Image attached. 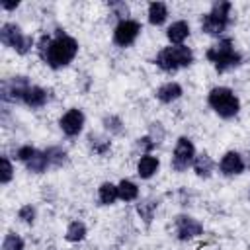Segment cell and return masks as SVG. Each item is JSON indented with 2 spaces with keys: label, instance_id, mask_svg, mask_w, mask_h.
Returning <instances> with one entry per match:
<instances>
[{
  "label": "cell",
  "instance_id": "obj_1",
  "mask_svg": "<svg viewBox=\"0 0 250 250\" xmlns=\"http://www.w3.org/2000/svg\"><path fill=\"white\" fill-rule=\"evenodd\" d=\"M39 57L51 66V68H62L66 66L78 53V41L62 31H57V35L51 39L49 35H43L37 45Z\"/></svg>",
  "mask_w": 250,
  "mask_h": 250
},
{
  "label": "cell",
  "instance_id": "obj_2",
  "mask_svg": "<svg viewBox=\"0 0 250 250\" xmlns=\"http://www.w3.org/2000/svg\"><path fill=\"white\" fill-rule=\"evenodd\" d=\"M156 66L162 68L164 72H176L182 66H189L193 62V53L186 45H174V47H164L156 55Z\"/></svg>",
  "mask_w": 250,
  "mask_h": 250
},
{
  "label": "cell",
  "instance_id": "obj_3",
  "mask_svg": "<svg viewBox=\"0 0 250 250\" xmlns=\"http://www.w3.org/2000/svg\"><path fill=\"white\" fill-rule=\"evenodd\" d=\"M207 104H209V105L215 109V113H217L219 117H223V119L234 117V115L238 113V109H240L238 98H236L234 92H232L230 88H227V86H217V88H213V90L209 92V96H207Z\"/></svg>",
  "mask_w": 250,
  "mask_h": 250
},
{
  "label": "cell",
  "instance_id": "obj_4",
  "mask_svg": "<svg viewBox=\"0 0 250 250\" xmlns=\"http://www.w3.org/2000/svg\"><path fill=\"white\" fill-rule=\"evenodd\" d=\"M207 59L215 64V68H217L219 72H227V70L238 66L240 61H242L240 53L234 51L230 39H221L217 45H213V47L207 51Z\"/></svg>",
  "mask_w": 250,
  "mask_h": 250
},
{
  "label": "cell",
  "instance_id": "obj_5",
  "mask_svg": "<svg viewBox=\"0 0 250 250\" xmlns=\"http://www.w3.org/2000/svg\"><path fill=\"white\" fill-rule=\"evenodd\" d=\"M230 23V2H215L211 12L203 16L201 29L207 35H221Z\"/></svg>",
  "mask_w": 250,
  "mask_h": 250
},
{
  "label": "cell",
  "instance_id": "obj_6",
  "mask_svg": "<svg viewBox=\"0 0 250 250\" xmlns=\"http://www.w3.org/2000/svg\"><path fill=\"white\" fill-rule=\"evenodd\" d=\"M0 41L6 47H12L20 55L29 53V49L33 47V39L29 35H23L20 25H16V23H4L0 27Z\"/></svg>",
  "mask_w": 250,
  "mask_h": 250
},
{
  "label": "cell",
  "instance_id": "obj_7",
  "mask_svg": "<svg viewBox=\"0 0 250 250\" xmlns=\"http://www.w3.org/2000/svg\"><path fill=\"white\" fill-rule=\"evenodd\" d=\"M195 160V146L188 137H180L176 146H174V154H172V168L176 172H184L188 170V166H191Z\"/></svg>",
  "mask_w": 250,
  "mask_h": 250
},
{
  "label": "cell",
  "instance_id": "obj_8",
  "mask_svg": "<svg viewBox=\"0 0 250 250\" xmlns=\"http://www.w3.org/2000/svg\"><path fill=\"white\" fill-rule=\"evenodd\" d=\"M139 33H141V23L127 18V20H121L115 25V29H113V41L119 47H129L131 43H135V39L139 37Z\"/></svg>",
  "mask_w": 250,
  "mask_h": 250
},
{
  "label": "cell",
  "instance_id": "obj_9",
  "mask_svg": "<svg viewBox=\"0 0 250 250\" xmlns=\"http://www.w3.org/2000/svg\"><path fill=\"white\" fill-rule=\"evenodd\" d=\"M29 88L25 76H14L12 80L2 82V100L4 102H23V94Z\"/></svg>",
  "mask_w": 250,
  "mask_h": 250
},
{
  "label": "cell",
  "instance_id": "obj_10",
  "mask_svg": "<svg viewBox=\"0 0 250 250\" xmlns=\"http://www.w3.org/2000/svg\"><path fill=\"white\" fill-rule=\"evenodd\" d=\"M176 232L180 240H191L203 232V225L189 215H180L176 217Z\"/></svg>",
  "mask_w": 250,
  "mask_h": 250
},
{
  "label": "cell",
  "instance_id": "obj_11",
  "mask_svg": "<svg viewBox=\"0 0 250 250\" xmlns=\"http://www.w3.org/2000/svg\"><path fill=\"white\" fill-rule=\"evenodd\" d=\"M59 125H61V129H62L64 135L76 137V135L82 131V127H84V113H82L80 109L72 107V109H68V111L61 117Z\"/></svg>",
  "mask_w": 250,
  "mask_h": 250
},
{
  "label": "cell",
  "instance_id": "obj_12",
  "mask_svg": "<svg viewBox=\"0 0 250 250\" xmlns=\"http://www.w3.org/2000/svg\"><path fill=\"white\" fill-rule=\"evenodd\" d=\"M219 170L225 176H236V174H240L244 170V160H242V156L238 152L229 150V152L223 154V158L219 162Z\"/></svg>",
  "mask_w": 250,
  "mask_h": 250
},
{
  "label": "cell",
  "instance_id": "obj_13",
  "mask_svg": "<svg viewBox=\"0 0 250 250\" xmlns=\"http://www.w3.org/2000/svg\"><path fill=\"white\" fill-rule=\"evenodd\" d=\"M158 168H160V160H158L156 156H152V154H145V156H141L139 162H137V174H139L143 180L152 178V176L158 172Z\"/></svg>",
  "mask_w": 250,
  "mask_h": 250
},
{
  "label": "cell",
  "instance_id": "obj_14",
  "mask_svg": "<svg viewBox=\"0 0 250 250\" xmlns=\"http://www.w3.org/2000/svg\"><path fill=\"white\" fill-rule=\"evenodd\" d=\"M188 35H189V25H188V21H184V20L174 21V23L168 25V29H166V37H168L170 43H174V45H182L184 39H188Z\"/></svg>",
  "mask_w": 250,
  "mask_h": 250
},
{
  "label": "cell",
  "instance_id": "obj_15",
  "mask_svg": "<svg viewBox=\"0 0 250 250\" xmlns=\"http://www.w3.org/2000/svg\"><path fill=\"white\" fill-rule=\"evenodd\" d=\"M182 96V86L178 82H166L156 90V98L162 104H172Z\"/></svg>",
  "mask_w": 250,
  "mask_h": 250
},
{
  "label": "cell",
  "instance_id": "obj_16",
  "mask_svg": "<svg viewBox=\"0 0 250 250\" xmlns=\"http://www.w3.org/2000/svg\"><path fill=\"white\" fill-rule=\"evenodd\" d=\"M23 104L29 107H43L47 104V92L41 86H29L23 94Z\"/></svg>",
  "mask_w": 250,
  "mask_h": 250
},
{
  "label": "cell",
  "instance_id": "obj_17",
  "mask_svg": "<svg viewBox=\"0 0 250 250\" xmlns=\"http://www.w3.org/2000/svg\"><path fill=\"white\" fill-rule=\"evenodd\" d=\"M168 18V8L164 2H150L148 4V21L152 25H162Z\"/></svg>",
  "mask_w": 250,
  "mask_h": 250
},
{
  "label": "cell",
  "instance_id": "obj_18",
  "mask_svg": "<svg viewBox=\"0 0 250 250\" xmlns=\"http://www.w3.org/2000/svg\"><path fill=\"white\" fill-rule=\"evenodd\" d=\"M98 197H100V203L102 205H111V203H115L119 199V189H117L115 184L104 182L100 186V189H98Z\"/></svg>",
  "mask_w": 250,
  "mask_h": 250
},
{
  "label": "cell",
  "instance_id": "obj_19",
  "mask_svg": "<svg viewBox=\"0 0 250 250\" xmlns=\"http://www.w3.org/2000/svg\"><path fill=\"white\" fill-rule=\"evenodd\" d=\"M47 166H51V164H49V158H47L45 150L43 152L41 150H35V154L25 162V168L29 172H33V174H43L47 170Z\"/></svg>",
  "mask_w": 250,
  "mask_h": 250
},
{
  "label": "cell",
  "instance_id": "obj_20",
  "mask_svg": "<svg viewBox=\"0 0 250 250\" xmlns=\"http://www.w3.org/2000/svg\"><path fill=\"white\" fill-rule=\"evenodd\" d=\"M191 166L199 178H209L213 172V160L209 154H195V160Z\"/></svg>",
  "mask_w": 250,
  "mask_h": 250
},
{
  "label": "cell",
  "instance_id": "obj_21",
  "mask_svg": "<svg viewBox=\"0 0 250 250\" xmlns=\"http://www.w3.org/2000/svg\"><path fill=\"white\" fill-rule=\"evenodd\" d=\"M117 189H119V199H123V201H133L139 197V188L131 180H121L117 184Z\"/></svg>",
  "mask_w": 250,
  "mask_h": 250
},
{
  "label": "cell",
  "instance_id": "obj_22",
  "mask_svg": "<svg viewBox=\"0 0 250 250\" xmlns=\"http://www.w3.org/2000/svg\"><path fill=\"white\" fill-rule=\"evenodd\" d=\"M84 236H86V225L82 221H72L66 229V234H64V238L68 242H80Z\"/></svg>",
  "mask_w": 250,
  "mask_h": 250
},
{
  "label": "cell",
  "instance_id": "obj_23",
  "mask_svg": "<svg viewBox=\"0 0 250 250\" xmlns=\"http://www.w3.org/2000/svg\"><path fill=\"white\" fill-rule=\"evenodd\" d=\"M47 158H49V164L53 166H62L66 162V150H62L61 146H49L45 150Z\"/></svg>",
  "mask_w": 250,
  "mask_h": 250
},
{
  "label": "cell",
  "instance_id": "obj_24",
  "mask_svg": "<svg viewBox=\"0 0 250 250\" xmlns=\"http://www.w3.org/2000/svg\"><path fill=\"white\" fill-rule=\"evenodd\" d=\"M23 238L14 234V232H8L4 236V242H2V250H23Z\"/></svg>",
  "mask_w": 250,
  "mask_h": 250
},
{
  "label": "cell",
  "instance_id": "obj_25",
  "mask_svg": "<svg viewBox=\"0 0 250 250\" xmlns=\"http://www.w3.org/2000/svg\"><path fill=\"white\" fill-rule=\"evenodd\" d=\"M88 141H90V146L94 148V152H98V154H104L109 148V141L107 139H102L98 135H90Z\"/></svg>",
  "mask_w": 250,
  "mask_h": 250
},
{
  "label": "cell",
  "instance_id": "obj_26",
  "mask_svg": "<svg viewBox=\"0 0 250 250\" xmlns=\"http://www.w3.org/2000/svg\"><path fill=\"white\" fill-rule=\"evenodd\" d=\"M156 205H158V203H154V201H143V203L137 205V211H139V215L148 223V221L152 219V213H154Z\"/></svg>",
  "mask_w": 250,
  "mask_h": 250
},
{
  "label": "cell",
  "instance_id": "obj_27",
  "mask_svg": "<svg viewBox=\"0 0 250 250\" xmlns=\"http://www.w3.org/2000/svg\"><path fill=\"white\" fill-rule=\"evenodd\" d=\"M156 146V141L148 135V137H141V139H137V145H135V148H139L141 152H143V156L145 154H150L148 150H152Z\"/></svg>",
  "mask_w": 250,
  "mask_h": 250
},
{
  "label": "cell",
  "instance_id": "obj_28",
  "mask_svg": "<svg viewBox=\"0 0 250 250\" xmlns=\"http://www.w3.org/2000/svg\"><path fill=\"white\" fill-rule=\"evenodd\" d=\"M2 174H0V182L2 184H8L12 180V174H14V168H12V162L8 160V156H2Z\"/></svg>",
  "mask_w": 250,
  "mask_h": 250
},
{
  "label": "cell",
  "instance_id": "obj_29",
  "mask_svg": "<svg viewBox=\"0 0 250 250\" xmlns=\"http://www.w3.org/2000/svg\"><path fill=\"white\" fill-rule=\"evenodd\" d=\"M18 217H20L23 223L31 225V223L35 221V207H31V205H23V207L18 211Z\"/></svg>",
  "mask_w": 250,
  "mask_h": 250
},
{
  "label": "cell",
  "instance_id": "obj_30",
  "mask_svg": "<svg viewBox=\"0 0 250 250\" xmlns=\"http://www.w3.org/2000/svg\"><path fill=\"white\" fill-rule=\"evenodd\" d=\"M104 123H105V129H109V131H111V133H115V135H119V133L123 131L121 121H119V117H115V115L105 117V119H104Z\"/></svg>",
  "mask_w": 250,
  "mask_h": 250
},
{
  "label": "cell",
  "instance_id": "obj_31",
  "mask_svg": "<svg viewBox=\"0 0 250 250\" xmlns=\"http://www.w3.org/2000/svg\"><path fill=\"white\" fill-rule=\"evenodd\" d=\"M35 150L37 148H33L31 145H23V146H20L18 148V152H16V156H18V160H21V162H27L33 154H35Z\"/></svg>",
  "mask_w": 250,
  "mask_h": 250
},
{
  "label": "cell",
  "instance_id": "obj_32",
  "mask_svg": "<svg viewBox=\"0 0 250 250\" xmlns=\"http://www.w3.org/2000/svg\"><path fill=\"white\" fill-rule=\"evenodd\" d=\"M2 8L4 10H14V8H18V2H6V0H2Z\"/></svg>",
  "mask_w": 250,
  "mask_h": 250
}]
</instances>
